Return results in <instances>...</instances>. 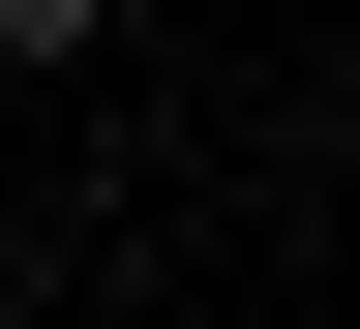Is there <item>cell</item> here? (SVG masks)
Masks as SVG:
<instances>
[{
    "label": "cell",
    "instance_id": "6da1fadb",
    "mask_svg": "<svg viewBox=\"0 0 360 329\" xmlns=\"http://www.w3.org/2000/svg\"><path fill=\"white\" fill-rule=\"evenodd\" d=\"M120 30H150V0H0V60H30V90H90Z\"/></svg>",
    "mask_w": 360,
    "mask_h": 329
}]
</instances>
